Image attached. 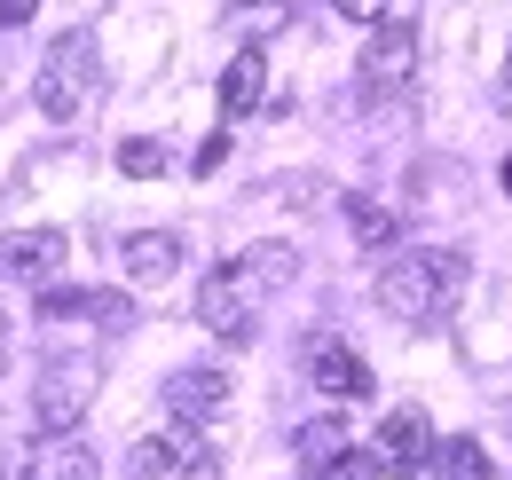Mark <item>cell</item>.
<instances>
[{
  "instance_id": "1",
  "label": "cell",
  "mask_w": 512,
  "mask_h": 480,
  "mask_svg": "<svg viewBox=\"0 0 512 480\" xmlns=\"http://www.w3.org/2000/svg\"><path fill=\"white\" fill-rule=\"evenodd\" d=\"M465 284H473L465 252H449V244H418V252H394V260H386L379 307H386V315H402V323H442L449 307L465 300Z\"/></svg>"
},
{
  "instance_id": "2",
  "label": "cell",
  "mask_w": 512,
  "mask_h": 480,
  "mask_svg": "<svg viewBox=\"0 0 512 480\" xmlns=\"http://www.w3.org/2000/svg\"><path fill=\"white\" fill-rule=\"evenodd\" d=\"M276 284H284V260H276V244H260V252L213 268V276L197 284V323L221 331V339H253V315H260V300H268Z\"/></svg>"
},
{
  "instance_id": "3",
  "label": "cell",
  "mask_w": 512,
  "mask_h": 480,
  "mask_svg": "<svg viewBox=\"0 0 512 480\" xmlns=\"http://www.w3.org/2000/svg\"><path fill=\"white\" fill-rule=\"evenodd\" d=\"M95 79H103V56H95V32L87 24H71L48 40V63H40V79H32V103H40V119H79L87 111V95H95Z\"/></svg>"
},
{
  "instance_id": "4",
  "label": "cell",
  "mask_w": 512,
  "mask_h": 480,
  "mask_svg": "<svg viewBox=\"0 0 512 480\" xmlns=\"http://www.w3.org/2000/svg\"><path fill=\"white\" fill-rule=\"evenodd\" d=\"M95 362H79V355H64V362H48L40 370V394H32V425L48 433V441H71L79 433V418H87V402H95Z\"/></svg>"
},
{
  "instance_id": "5",
  "label": "cell",
  "mask_w": 512,
  "mask_h": 480,
  "mask_svg": "<svg viewBox=\"0 0 512 480\" xmlns=\"http://www.w3.org/2000/svg\"><path fill=\"white\" fill-rule=\"evenodd\" d=\"M221 480V457H213V441H197V425H174V433H158V441H142L134 449V480Z\"/></svg>"
},
{
  "instance_id": "6",
  "label": "cell",
  "mask_w": 512,
  "mask_h": 480,
  "mask_svg": "<svg viewBox=\"0 0 512 480\" xmlns=\"http://www.w3.org/2000/svg\"><path fill=\"white\" fill-rule=\"evenodd\" d=\"M379 473H394V480H410L426 457H434V418L418 410V402H402V410H386V425H379V441L363 449Z\"/></svg>"
},
{
  "instance_id": "7",
  "label": "cell",
  "mask_w": 512,
  "mask_h": 480,
  "mask_svg": "<svg viewBox=\"0 0 512 480\" xmlns=\"http://www.w3.org/2000/svg\"><path fill=\"white\" fill-rule=\"evenodd\" d=\"M308 386L331 394V402H363L379 378H371V362L355 355L347 339H308Z\"/></svg>"
},
{
  "instance_id": "8",
  "label": "cell",
  "mask_w": 512,
  "mask_h": 480,
  "mask_svg": "<svg viewBox=\"0 0 512 480\" xmlns=\"http://www.w3.org/2000/svg\"><path fill=\"white\" fill-rule=\"evenodd\" d=\"M229 410V370H213V362H190V370H174L166 378V418L174 425H205Z\"/></svg>"
},
{
  "instance_id": "9",
  "label": "cell",
  "mask_w": 512,
  "mask_h": 480,
  "mask_svg": "<svg viewBox=\"0 0 512 480\" xmlns=\"http://www.w3.org/2000/svg\"><path fill=\"white\" fill-rule=\"evenodd\" d=\"M64 260H71V237H64V229H8V237H0V268H8V276H24V284H48Z\"/></svg>"
},
{
  "instance_id": "10",
  "label": "cell",
  "mask_w": 512,
  "mask_h": 480,
  "mask_svg": "<svg viewBox=\"0 0 512 480\" xmlns=\"http://www.w3.org/2000/svg\"><path fill=\"white\" fill-rule=\"evenodd\" d=\"M410 71H418V32L386 16L371 56H363V87H371V95H394V87H410Z\"/></svg>"
},
{
  "instance_id": "11",
  "label": "cell",
  "mask_w": 512,
  "mask_h": 480,
  "mask_svg": "<svg viewBox=\"0 0 512 480\" xmlns=\"http://www.w3.org/2000/svg\"><path fill=\"white\" fill-rule=\"evenodd\" d=\"M260 95H268V48H237V56H229V71H221V126L253 119Z\"/></svg>"
},
{
  "instance_id": "12",
  "label": "cell",
  "mask_w": 512,
  "mask_h": 480,
  "mask_svg": "<svg viewBox=\"0 0 512 480\" xmlns=\"http://www.w3.org/2000/svg\"><path fill=\"white\" fill-rule=\"evenodd\" d=\"M119 260H127L134 284H174V276H182V237H174V229H134Z\"/></svg>"
},
{
  "instance_id": "13",
  "label": "cell",
  "mask_w": 512,
  "mask_h": 480,
  "mask_svg": "<svg viewBox=\"0 0 512 480\" xmlns=\"http://www.w3.org/2000/svg\"><path fill=\"white\" fill-rule=\"evenodd\" d=\"M426 465H434V480H497V457H489V449H481V433H434V457H426Z\"/></svg>"
},
{
  "instance_id": "14",
  "label": "cell",
  "mask_w": 512,
  "mask_h": 480,
  "mask_svg": "<svg viewBox=\"0 0 512 480\" xmlns=\"http://www.w3.org/2000/svg\"><path fill=\"white\" fill-rule=\"evenodd\" d=\"M292 441H300V473H323V465H339V457L355 449V425L323 410V418H308L300 433H292Z\"/></svg>"
},
{
  "instance_id": "15",
  "label": "cell",
  "mask_w": 512,
  "mask_h": 480,
  "mask_svg": "<svg viewBox=\"0 0 512 480\" xmlns=\"http://www.w3.org/2000/svg\"><path fill=\"white\" fill-rule=\"evenodd\" d=\"M347 229L363 252H402V213L379 205V197H347Z\"/></svg>"
},
{
  "instance_id": "16",
  "label": "cell",
  "mask_w": 512,
  "mask_h": 480,
  "mask_svg": "<svg viewBox=\"0 0 512 480\" xmlns=\"http://www.w3.org/2000/svg\"><path fill=\"white\" fill-rule=\"evenodd\" d=\"M229 24H237L245 48H268V40L292 24V0H229Z\"/></svg>"
},
{
  "instance_id": "17",
  "label": "cell",
  "mask_w": 512,
  "mask_h": 480,
  "mask_svg": "<svg viewBox=\"0 0 512 480\" xmlns=\"http://www.w3.org/2000/svg\"><path fill=\"white\" fill-rule=\"evenodd\" d=\"M79 315H87V323H103V331H127V323H134V300H127V292H79Z\"/></svg>"
},
{
  "instance_id": "18",
  "label": "cell",
  "mask_w": 512,
  "mask_h": 480,
  "mask_svg": "<svg viewBox=\"0 0 512 480\" xmlns=\"http://www.w3.org/2000/svg\"><path fill=\"white\" fill-rule=\"evenodd\" d=\"M158 166H166V142H150V134H127V142H119V174L150 181Z\"/></svg>"
},
{
  "instance_id": "19",
  "label": "cell",
  "mask_w": 512,
  "mask_h": 480,
  "mask_svg": "<svg viewBox=\"0 0 512 480\" xmlns=\"http://www.w3.org/2000/svg\"><path fill=\"white\" fill-rule=\"evenodd\" d=\"M56 480H95V449H87V441H64V449H56Z\"/></svg>"
},
{
  "instance_id": "20",
  "label": "cell",
  "mask_w": 512,
  "mask_h": 480,
  "mask_svg": "<svg viewBox=\"0 0 512 480\" xmlns=\"http://www.w3.org/2000/svg\"><path fill=\"white\" fill-rule=\"evenodd\" d=\"M40 315H48V323H71V315H79V292H71V284H40Z\"/></svg>"
},
{
  "instance_id": "21",
  "label": "cell",
  "mask_w": 512,
  "mask_h": 480,
  "mask_svg": "<svg viewBox=\"0 0 512 480\" xmlns=\"http://www.w3.org/2000/svg\"><path fill=\"white\" fill-rule=\"evenodd\" d=\"M308 480H379V465H371L363 449H347L339 465H323V473H308Z\"/></svg>"
},
{
  "instance_id": "22",
  "label": "cell",
  "mask_w": 512,
  "mask_h": 480,
  "mask_svg": "<svg viewBox=\"0 0 512 480\" xmlns=\"http://www.w3.org/2000/svg\"><path fill=\"white\" fill-rule=\"evenodd\" d=\"M347 24H386V0H331Z\"/></svg>"
},
{
  "instance_id": "23",
  "label": "cell",
  "mask_w": 512,
  "mask_h": 480,
  "mask_svg": "<svg viewBox=\"0 0 512 480\" xmlns=\"http://www.w3.org/2000/svg\"><path fill=\"white\" fill-rule=\"evenodd\" d=\"M32 8L40 0H0V24H32Z\"/></svg>"
},
{
  "instance_id": "24",
  "label": "cell",
  "mask_w": 512,
  "mask_h": 480,
  "mask_svg": "<svg viewBox=\"0 0 512 480\" xmlns=\"http://www.w3.org/2000/svg\"><path fill=\"white\" fill-rule=\"evenodd\" d=\"M505 103H512V56H505Z\"/></svg>"
},
{
  "instance_id": "25",
  "label": "cell",
  "mask_w": 512,
  "mask_h": 480,
  "mask_svg": "<svg viewBox=\"0 0 512 480\" xmlns=\"http://www.w3.org/2000/svg\"><path fill=\"white\" fill-rule=\"evenodd\" d=\"M0 370H8V331H0Z\"/></svg>"
},
{
  "instance_id": "26",
  "label": "cell",
  "mask_w": 512,
  "mask_h": 480,
  "mask_svg": "<svg viewBox=\"0 0 512 480\" xmlns=\"http://www.w3.org/2000/svg\"><path fill=\"white\" fill-rule=\"evenodd\" d=\"M0 480H8V465H0Z\"/></svg>"
}]
</instances>
